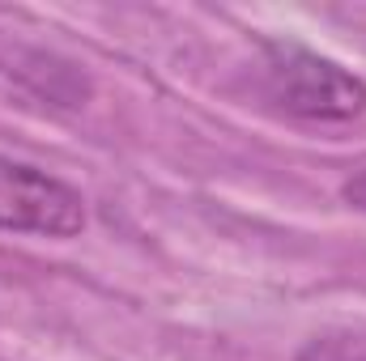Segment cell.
I'll return each instance as SVG.
<instances>
[{"label": "cell", "instance_id": "obj_1", "mask_svg": "<svg viewBox=\"0 0 366 361\" xmlns=\"http://www.w3.org/2000/svg\"><path fill=\"white\" fill-rule=\"evenodd\" d=\"M264 90L285 115L345 123L366 111V81L298 43H264Z\"/></svg>", "mask_w": 366, "mask_h": 361}, {"label": "cell", "instance_id": "obj_2", "mask_svg": "<svg viewBox=\"0 0 366 361\" xmlns=\"http://www.w3.org/2000/svg\"><path fill=\"white\" fill-rule=\"evenodd\" d=\"M0 230L73 238L86 230V200L30 162L0 158Z\"/></svg>", "mask_w": 366, "mask_h": 361}, {"label": "cell", "instance_id": "obj_4", "mask_svg": "<svg viewBox=\"0 0 366 361\" xmlns=\"http://www.w3.org/2000/svg\"><path fill=\"white\" fill-rule=\"evenodd\" d=\"M345 200H350L354 208H366V171H362V175H354V179L345 183Z\"/></svg>", "mask_w": 366, "mask_h": 361}, {"label": "cell", "instance_id": "obj_3", "mask_svg": "<svg viewBox=\"0 0 366 361\" xmlns=\"http://www.w3.org/2000/svg\"><path fill=\"white\" fill-rule=\"evenodd\" d=\"M298 361H366V336L362 332H328L315 336Z\"/></svg>", "mask_w": 366, "mask_h": 361}]
</instances>
